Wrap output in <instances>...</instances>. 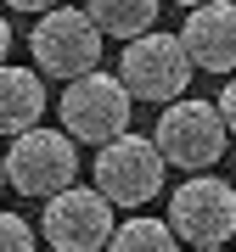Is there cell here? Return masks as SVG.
Returning a JSON list of instances; mask_svg holds the SVG:
<instances>
[{
    "mask_svg": "<svg viewBox=\"0 0 236 252\" xmlns=\"http://www.w3.org/2000/svg\"><path fill=\"white\" fill-rule=\"evenodd\" d=\"M129 90L118 84V73H84V79H73L62 101H56V118H62V135L73 146H113L129 135Z\"/></svg>",
    "mask_w": 236,
    "mask_h": 252,
    "instance_id": "6da1fadb",
    "label": "cell"
},
{
    "mask_svg": "<svg viewBox=\"0 0 236 252\" xmlns=\"http://www.w3.org/2000/svg\"><path fill=\"white\" fill-rule=\"evenodd\" d=\"M191 73L197 67H191L180 34H141V39L124 45V56H118V84L129 90V101H152V107L186 101Z\"/></svg>",
    "mask_w": 236,
    "mask_h": 252,
    "instance_id": "7a4b0ae2",
    "label": "cell"
},
{
    "mask_svg": "<svg viewBox=\"0 0 236 252\" xmlns=\"http://www.w3.org/2000/svg\"><path fill=\"white\" fill-rule=\"evenodd\" d=\"M101 28L84 17L79 6H56L45 17L34 23V34H28V51H34V67L45 73V79H84V73L101 67Z\"/></svg>",
    "mask_w": 236,
    "mask_h": 252,
    "instance_id": "3957f363",
    "label": "cell"
},
{
    "mask_svg": "<svg viewBox=\"0 0 236 252\" xmlns=\"http://www.w3.org/2000/svg\"><path fill=\"white\" fill-rule=\"evenodd\" d=\"M6 185L17 196H39V202L62 196L79 185V146L62 129H28L6 152Z\"/></svg>",
    "mask_w": 236,
    "mask_h": 252,
    "instance_id": "277c9868",
    "label": "cell"
},
{
    "mask_svg": "<svg viewBox=\"0 0 236 252\" xmlns=\"http://www.w3.org/2000/svg\"><path fill=\"white\" fill-rule=\"evenodd\" d=\"M225 140H231V129H225V118H219L214 101H174V107L157 112V129H152V146L163 152L169 168H214L219 157H225Z\"/></svg>",
    "mask_w": 236,
    "mask_h": 252,
    "instance_id": "5b68a950",
    "label": "cell"
},
{
    "mask_svg": "<svg viewBox=\"0 0 236 252\" xmlns=\"http://www.w3.org/2000/svg\"><path fill=\"white\" fill-rule=\"evenodd\" d=\"M163 174H169V162L152 146V135H135V129H129L124 140H113V146L96 152L90 180H96V190L113 207H146L157 190H163Z\"/></svg>",
    "mask_w": 236,
    "mask_h": 252,
    "instance_id": "8992f818",
    "label": "cell"
},
{
    "mask_svg": "<svg viewBox=\"0 0 236 252\" xmlns=\"http://www.w3.org/2000/svg\"><path fill=\"white\" fill-rule=\"evenodd\" d=\"M163 224L174 230V241H186L191 252L197 247H225L236 235V190L225 180H214V174H191L186 185H174Z\"/></svg>",
    "mask_w": 236,
    "mask_h": 252,
    "instance_id": "52a82bcc",
    "label": "cell"
},
{
    "mask_svg": "<svg viewBox=\"0 0 236 252\" xmlns=\"http://www.w3.org/2000/svg\"><path fill=\"white\" fill-rule=\"evenodd\" d=\"M113 230H118L113 202L96 185H73L62 196H51L45 219H39V235H45L51 252H107Z\"/></svg>",
    "mask_w": 236,
    "mask_h": 252,
    "instance_id": "ba28073f",
    "label": "cell"
},
{
    "mask_svg": "<svg viewBox=\"0 0 236 252\" xmlns=\"http://www.w3.org/2000/svg\"><path fill=\"white\" fill-rule=\"evenodd\" d=\"M180 45L191 67L202 73H236V0H208L180 28Z\"/></svg>",
    "mask_w": 236,
    "mask_h": 252,
    "instance_id": "9c48e42d",
    "label": "cell"
},
{
    "mask_svg": "<svg viewBox=\"0 0 236 252\" xmlns=\"http://www.w3.org/2000/svg\"><path fill=\"white\" fill-rule=\"evenodd\" d=\"M45 118V79L34 67H0V135L23 140L28 129H39Z\"/></svg>",
    "mask_w": 236,
    "mask_h": 252,
    "instance_id": "30bf717a",
    "label": "cell"
},
{
    "mask_svg": "<svg viewBox=\"0 0 236 252\" xmlns=\"http://www.w3.org/2000/svg\"><path fill=\"white\" fill-rule=\"evenodd\" d=\"M157 6H163V0H84V17L101 28V39H107V34H118V39L129 45V39L152 34Z\"/></svg>",
    "mask_w": 236,
    "mask_h": 252,
    "instance_id": "8fae6325",
    "label": "cell"
},
{
    "mask_svg": "<svg viewBox=\"0 0 236 252\" xmlns=\"http://www.w3.org/2000/svg\"><path fill=\"white\" fill-rule=\"evenodd\" d=\"M107 252H180V241H174V230L163 219H129V224L113 230Z\"/></svg>",
    "mask_w": 236,
    "mask_h": 252,
    "instance_id": "7c38bea8",
    "label": "cell"
},
{
    "mask_svg": "<svg viewBox=\"0 0 236 252\" xmlns=\"http://www.w3.org/2000/svg\"><path fill=\"white\" fill-rule=\"evenodd\" d=\"M34 247H39L34 224H28L23 213H6V207H0V252H34Z\"/></svg>",
    "mask_w": 236,
    "mask_h": 252,
    "instance_id": "4fadbf2b",
    "label": "cell"
},
{
    "mask_svg": "<svg viewBox=\"0 0 236 252\" xmlns=\"http://www.w3.org/2000/svg\"><path fill=\"white\" fill-rule=\"evenodd\" d=\"M214 107H219V118H225V129L236 135V79H225V90H219V101H214Z\"/></svg>",
    "mask_w": 236,
    "mask_h": 252,
    "instance_id": "5bb4252c",
    "label": "cell"
},
{
    "mask_svg": "<svg viewBox=\"0 0 236 252\" xmlns=\"http://www.w3.org/2000/svg\"><path fill=\"white\" fill-rule=\"evenodd\" d=\"M11 11H34V17H45V11H56L62 0H6Z\"/></svg>",
    "mask_w": 236,
    "mask_h": 252,
    "instance_id": "9a60e30c",
    "label": "cell"
},
{
    "mask_svg": "<svg viewBox=\"0 0 236 252\" xmlns=\"http://www.w3.org/2000/svg\"><path fill=\"white\" fill-rule=\"evenodd\" d=\"M6 56H11V23L0 17V67H6Z\"/></svg>",
    "mask_w": 236,
    "mask_h": 252,
    "instance_id": "2e32d148",
    "label": "cell"
},
{
    "mask_svg": "<svg viewBox=\"0 0 236 252\" xmlns=\"http://www.w3.org/2000/svg\"><path fill=\"white\" fill-rule=\"evenodd\" d=\"M174 6H191V11H197V6H208V0H174Z\"/></svg>",
    "mask_w": 236,
    "mask_h": 252,
    "instance_id": "e0dca14e",
    "label": "cell"
},
{
    "mask_svg": "<svg viewBox=\"0 0 236 252\" xmlns=\"http://www.w3.org/2000/svg\"><path fill=\"white\" fill-rule=\"evenodd\" d=\"M0 185H6V157H0Z\"/></svg>",
    "mask_w": 236,
    "mask_h": 252,
    "instance_id": "ac0fdd59",
    "label": "cell"
},
{
    "mask_svg": "<svg viewBox=\"0 0 236 252\" xmlns=\"http://www.w3.org/2000/svg\"><path fill=\"white\" fill-rule=\"evenodd\" d=\"M197 252H225V247H197Z\"/></svg>",
    "mask_w": 236,
    "mask_h": 252,
    "instance_id": "d6986e66",
    "label": "cell"
}]
</instances>
